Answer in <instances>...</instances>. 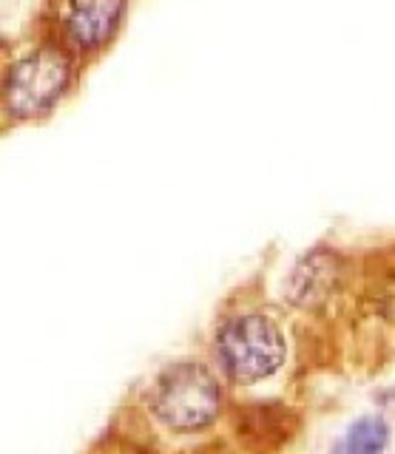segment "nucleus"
Returning <instances> with one entry per match:
<instances>
[{"label":"nucleus","mask_w":395,"mask_h":454,"mask_svg":"<svg viewBox=\"0 0 395 454\" xmlns=\"http://www.w3.org/2000/svg\"><path fill=\"white\" fill-rule=\"evenodd\" d=\"M219 403L222 395L214 375L194 361L168 366L151 392L154 415L177 432L202 429L217 418Z\"/></svg>","instance_id":"nucleus-1"},{"label":"nucleus","mask_w":395,"mask_h":454,"mask_svg":"<svg viewBox=\"0 0 395 454\" xmlns=\"http://www.w3.org/2000/svg\"><path fill=\"white\" fill-rule=\"evenodd\" d=\"M217 349L225 369L236 380H262L273 375L285 361L281 333L262 316L231 318L219 330Z\"/></svg>","instance_id":"nucleus-2"},{"label":"nucleus","mask_w":395,"mask_h":454,"mask_svg":"<svg viewBox=\"0 0 395 454\" xmlns=\"http://www.w3.org/2000/svg\"><path fill=\"white\" fill-rule=\"evenodd\" d=\"M122 6L125 0H58V18L68 40L94 49L117 28Z\"/></svg>","instance_id":"nucleus-4"},{"label":"nucleus","mask_w":395,"mask_h":454,"mask_svg":"<svg viewBox=\"0 0 395 454\" xmlns=\"http://www.w3.org/2000/svg\"><path fill=\"white\" fill-rule=\"evenodd\" d=\"M333 278H336L333 259H328V255H310V259H304L296 267L290 293L299 304H316L330 290Z\"/></svg>","instance_id":"nucleus-5"},{"label":"nucleus","mask_w":395,"mask_h":454,"mask_svg":"<svg viewBox=\"0 0 395 454\" xmlns=\"http://www.w3.org/2000/svg\"><path fill=\"white\" fill-rule=\"evenodd\" d=\"M68 80H72V63L58 49H40L23 57L9 68L4 82L6 111L15 117H35L43 114L58 99Z\"/></svg>","instance_id":"nucleus-3"},{"label":"nucleus","mask_w":395,"mask_h":454,"mask_svg":"<svg viewBox=\"0 0 395 454\" xmlns=\"http://www.w3.org/2000/svg\"><path fill=\"white\" fill-rule=\"evenodd\" d=\"M387 443V426L381 420H361L352 426L347 437V449L352 451H375Z\"/></svg>","instance_id":"nucleus-6"}]
</instances>
